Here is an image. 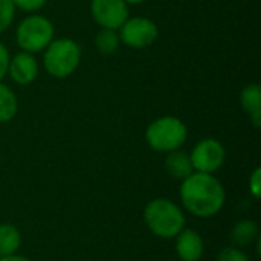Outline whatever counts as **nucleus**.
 Here are the masks:
<instances>
[{
    "mask_svg": "<svg viewBox=\"0 0 261 261\" xmlns=\"http://www.w3.org/2000/svg\"><path fill=\"white\" fill-rule=\"evenodd\" d=\"M119 40L132 49H144L151 46L158 37V24L147 17H128L118 29Z\"/></svg>",
    "mask_w": 261,
    "mask_h": 261,
    "instance_id": "6",
    "label": "nucleus"
},
{
    "mask_svg": "<svg viewBox=\"0 0 261 261\" xmlns=\"http://www.w3.org/2000/svg\"><path fill=\"white\" fill-rule=\"evenodd\" d=\"M21 234L12 223H0V258L18 254Z\"/></svg>",
    "mask_w": 261,
    "mask_h": 261,
    "instance_id": "14",
    "label": "nucleus"
},
{
    "mask_svg": "<svg viewBox=\"0 0 261 261\" xmlns=\"http://www.w3.org/2000/svg\"><path fill=\"white\" fill-rule=\"evenodd\" d=\"M188 128L185 122L176 116H161L148 124L145 130V142L156 153H170L182 148L187 142Z\"/></svg>",
    "mask_w": 261,
    "mask_h": 261,
    "instance_id": "4",
    "label": "nucleus"
},
{
    "mask_svg": "<svg viewBox=\"0 0 261 261\" xmlns=\"http://www.w3.org/2000/svg\"><path fill=\"white\" fill-rule=\"evenodd\" d=\"M240 104L245 113L249 115L255 128L261 125V87L257 83H251L243 87L240 93Z\"/></svg>",
    "mask_w": 261,
    "mask_h": 261,
    "instance_id": "11",
    "label": "nucleus"
},
{
    "mask_svg": "<svg viewBox=\"0 0 261 261\" xmlns=\"http://www.w3.org/2000/svg\"><path fill=\"white\" fill-rule=\"evenodd\" d=\"M144 222L153 236L165 240L174 239L187 225L184 210L165 197H156L145 205Z\"/></svg>",
    "mask_w": 261,
    "mask_h": 261,
    "instance_id": "2",
    "label": "nucleus"
},
{
    "mask_svg": "<svg viewBox=\"0 0 261 261\" xmlns=\"http://www.w3.org/2000/svg\"><path fill=\"white\" fill-rule=\"evenodd\" d=\"M216 261H249V257L246 255L245 251H242L240 248H236V246L231 245L228 248H223L217 254Z\"/></svg>",
    "mask_w": 261,
    "mask_h": 261,
    "instance_id": "18",
    "label": "nucleus"
},
{
    "mask_svg": "<svg viewBox=\"0 0 261 261\" xmlns=\"http://www.w3.org/2000/svg\"><path fill=\"white\" fill-rule=\"evenodd\" d=\"M179 197L185 211L197 219L217 216L226 203V191L214 174L194 171L180 182Z\"/></svg>",
    "mask_w": 261,
    "mask_h": 261,
    "instance_id": "1",
    "label": "nucleus"
},
{
    "mask_svg": "<svg viewBox=\"0 0 261 261\" xmlns=\"http://www.w3.org/2000/svg\"><path fill=\"white\" fill-rule=\"evenodd\" d=\"M249 194L258 200L261 197V168H255L249 177Z\"/></svg>",
    "mask_w": 261,
    "mask_h": 261,
    "instance_id": "20",
    "label": "nucleus"
},
{
    "mask_svg": "<svg viewBox=\"0 0 261 261\" xmlns=\"http://www.w3.org/2000/svg\"><path fill=\"white\" fill-rule=\"evenodd\" d=\"M90 14L99 28L118 31L128 15V5L124 0H92Z\"/></svg>",
    "mask_w": 261,
    "mask_h": 261,
    "instance_id": "8",
    "label": "nucleus"
},
{
    "mask_svg": "<svg viewBox=\"0 0 261 261\" xmlns=\"http://www.w3.org/2000/svg\"><path fill=\"white\" fill-rule=\"evenodd\" d=\"M0 261H32V260H29V258H28V257H24V255L14 254V255H9V257H2Z\"/></svg>",
    "mask_w": 261,
    "mask_h": 261,
    "instance_id": "22",
    "label": "nucleus"
},
{
    "mask_svg": "<svg viewBox=\"0 0 261 261\" xmlns=\"http://www.w3.org/2000/svg\"><path fill=\"white\" fill-rule=\"evenodd\" d=\"M55 37L52 21L41 14H29L24 17L15 31V41L18 47L29 54L43 52Z\"/></svg>",
    "mask_w": 261,
    "mask_h": 261,
    "instance_id": "5",
    "label": "nucleus"
},
{
    "mask_svg": "<svg viewBox=\"0 0 261 261\" xmlns=\"http://www.w3.org/2000/svg\"><path fill=\"white\" fill-rule=\"evenodd\" d=\"M9 52L8 47L0 41V81H3V78L8 75V66H9Z\"/></svg>",
    "mask_w": 261,
    "mask_h": 261,
    "instance_id": "21",
    "label": "nucleus"
},
{
    "mask_svg": "<svg viewBox=\"0 0 261 261\" xmlns=\"http://www.w3.org/2000/svg\"><path fill=\"white\" fill-rule=\"evenodd\" d=\"M15 17V6L12 0H0V32L6 31Z\"/></svg>",
    "mask_w": 261,
    "mask_h": 261,
    "instance_id": "17",
    "label": "nucleus"
},
{
    "mask_svg": "<svg viewBox=\"0 0 261 261\" xmlns=\"http://www.w3.org/2000/svg\"><path fill=\"white\" fill-rule=\"evenodd\" d=\"M15 9H21L24 12H37L40 11L47 0H12Z\"/></svg>",
    "mask_w": 261,
    "mask_h": 261,
    "instance_id": "19",
    "label": "nucleus"
},
{
    "mask_svg": "<svg viewBox=\"0 0 261 261\" xmlns=\"http://www.w3.org/2000/svg\"><path fill=\"white\" fill-rule=\"evenodd\" d=\"M18 101L14 90L0 81V124L9 122L17 116Z\"/></svg>",
    "mask_w": 261,
    "mask_h": 261,
    "instance_id": "15",
    "label": "nucleus"
},
{
    "mask_svg": "<svg viewBox=\"0 0 261 261\" xmlns=\"http://www.w3.org/2000/svg\"><path fill=\"white\" fill-rule=\"evenodd\" d=\"M119 44H121L119 34L115 29L101 28V31L95 37V46H96L98 52L102 54V55H112V54H115L119 49Z\"/></svg>",
    "mask_w": 261,
    "mask_h": 261,
    "instance_id": "16",
    "label": "nucleus"
},
{
    "mask_svg": "<svg viewBox=\"0 0 261 261\" xmlns=\"http://www.w3.org/2000/svg\"><path fill=\"white\" fill-rule=\"evenodd\" d=\"M165 170H167V173L173 179L180 180V182L185 180L188 176H191L194 173L190 153L184 151L182 148L167 153V158H165Z\"/></svg>",
    "mask_w": 261,
    "mask_h": 261,
    "instance_id": "12",
    "label": "nucleus"
},
{
    "mask_svg": "<svg viewBox=\"0 0 261 261\" xmlns=\"http://www.w3.org/2000/svg\"><path fill=\"white\" fill-rule=\"evenodd\" d=\"M81 47L72 38H54L43 50L44 70L58 80L73 75L81 63Z\"/></svg>",
    "mask_w": 261,
    "mask_h": 261,
    "instance_id": "3",
    "label": "nucleus"
},
{
    "mask_svg": "<svg viewBox=\"0 0 261 261\" xmlns=\"http://www.w3.org/2000/svg\"><path fill=\"white\" fill-rule=\"evenodd\" d=\"M127 5H139V3H144L145 0H124Z\"/></svg>",
    "mask_w": 261,
    "mask_h": 261,
    "instance_id": "23",
    "label": "nucleus"
},
{
    "mask_svg": "<svg viewBox=\"0 0 261 261\" xmlns=\"http://www.w3.org/2000/svg\"><path fill=\"white\" fill-rule=\"evenodd\" d=\"M38 72H40V64L34 54L20 50L18 54L9 58L8 75L18 86L32 84L37 80Z\"/></svg>",
    "mask_w": 261,
    "mask_h": 261,
    "instance_id": "9",
    "label": "nucleus"
},
{
    "mask_svg": "<svg viewBox=\"0 0 261 261\" xmlns=\"http://www.w3.org/2000/svg\"><path fill=\"white\" fill-rule=\"evenodd\" d=\"M190 158L194 171L214 174L225 165L226 150L220 141L214 138H205L193 147Z\"/></svg>",
    "mask_w": 261,
    "mask_h": 261,
    "instance_id": "7",
    "label": "nucleus"
},
{
    "mask_svg": "<svg viewBox=\"0 0 261 261\" xmlns=\"http://www.w3.org/2000/svg\"><path fill=\"white\" fill-rule=\"evenodd\" d=\"M176 254L180 261H200L205 254V243L202 236L191 229L184 228L176 237Z\"/></svg>",
    "mask_w": 261,
    "mask_h": 261,
    "instance_id": "10",
    "label": "nucleus"
},
{
    "mask_svg": "<svg viewBox=\"0 0 261 261\" xmlns=\"http://www.w3.org/2000/svg\"><path fill=\"white\" fill-rule=\"evenodd\" d=\"M260 237V226L255 220L251 219L239 220L231 229V243L240 249L252 246Z\"/></svg>",
    "mask_w": 261,
    "mask_h": 261,
    "instance_id": "13",
    "label": "nucleus"
}]
</instances>
